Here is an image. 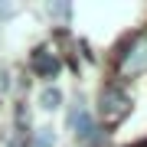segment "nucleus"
<instances>
[{"label": "nucleus", "instance_id": "obj_1", "mask_svg": "<svg viewBox=\"0 0 147 147\" xmlns=\"http://www.w3.org/2000/svg\"><path fill=\"white\" fill-rule=\"evenodd\" d=\"M115 72L121 75V79H134V75L147 72V33H137V36H131L124 46H121Z\"/></svg>", "mask_w": 147, "mask_h": 147}, {"label": "nucleus", "instance_id": "obj_2", "mask_svg": "<svg viewBox=\"0 0 147 147\" xmlns=\"http://www.w3.org/2000/svg\"><path fill=\"white\" fill-rule=\"evenodd\" d=\"M69 124L75 127V137H79L85 147H101L105 144V131L92 121V111L85 108L82 101H75V105L69 108Z\"/></svg>", "mask_w": 147, "mask_h": 147}, {"label": "nucleus", "instance_id": "obj_3", "mask_svg": "<svg viewBox=\"0 0 147 147\" xmlns=\"http://www.w3.org/2000/svg\"><path fill=\"white\" fill-rule=\"evenodd\" d=\"M127 111H131V98H127V92L118 88V85H108V88L101 92V98H98V115L105 118L108 124H118Z\"/></svg>", "mask_w": 147, "mask_h": 147}, {"label": "nucleus", "instance_id": "obj_4", "mask_svg": "<svg viewBox=\"0 0 147 147\" xmlns=\"http://www.w3.org/2000/svg\"><path fill=\"white\" fill-rule=\"evenodd\" d=\"M59 69H62V62L56 59V53L53 49H36L33 53V72L39 75V79H53V75H59Z\"/></svg>", "mask_w": 147, "mask_h": 147}, {"label": "nucleus", "instance_id": "obj_5", "mask_svg": "<svg viewBox=\"0 0 147 147\" xmlns=\"http://www.w3.org/2000/svg\"><path fill=\"white\" fill-rule=\"evenodd\" d=\"M30 147H56V134L49 131V127H39V131L30 137Z\"/></svg>", "mask_w": 147, "mask_h": 147}, {"label": "nucleus", "instance_id": "obj_6", "mask_svg": "<svg viewBox=\"0 0 147 147\" xmlns=\"http://www.w3.org/2000/svg\"><path fill=\"white\" fill-rule=\"evenodd\" d=\"M59 101H62V95H59L56 88H46V92L39 95V105L46 108V111H56V108H59Z\"/></svg>", "mask_w": 147, "mask_h": 147}]
</instances>
